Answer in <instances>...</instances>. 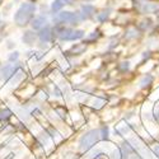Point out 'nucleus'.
<instances>
[{"label": "nucleus", "instance_id": "nucleus-16", "mask_svg": "<svg viewBox=\"0 0 159 159\" xmlns=\"http://www.w3.org/2000/svg\"><path fill=\"white\" fill-rule=\"evenodd\" d=\"M87 50V46L84 43H79V45H75L73 48H71V52L74 55H80L83 52Z\"/></svg>", "mask_w": 159, "mask_h": 159}, {"label": "nucleus", "instance_id": "nucleus-11", "mask_svg": "<svg viewBox=\"0 0 159 159\" xmlns=\"http://www.w3.org/2000/svg\"><path fill=\"white\" fill-rule=\"evenodd\" d=\"M116 131L120 135H126V134H129V132H130V126L127 124H125V121H121L120 124L116 126Z\"/></svg>", "mask_w": 159, "mask_h": 159}, {"label": "nucleus", "instance_id": "nucleus-25", "mask_svg": "<svg viewBox=\"0 0 159 159\" xmlns=\"http://www.w3.org/2000/svg\"><path fill=\"white\" fill-rule=\"evenodd\" d=\"M99 132H102V139H104V140H106V139H108V134H110V131H108V127H107V126L102 127Z\"/></svg>", "mask_w": 159, "mask_h": 159}, {"label": "nucleus", "instance_id": "nucleus-10", "mask_svg": "<svg viewBox=\"0 0 159 159\" xmlns=\"http://www.w3.org/2000/svg\"><path fill=\"white\" fill-rule=\"evenodd\" d=\"M51 37H52V33L48 27H45V30H41V32H39V38H41V41L45 43L51 41Z\"/></svg>", "mask_w": 159, "mask_h": 159}, {"label": "nucleus", "instance_id": "nucleus-41", "mask_svg": "<svg viewBox=\"0 0 159 159\" xmlns=\"http://www.w3.org/2000/svg\"><path fill=\"white\" fill-rule=\"evenodd\" d=\"M75 0H65V4H73Z\"/></svg>", "mask_w": 159, "mask_h": 159}, {"label": "nucleus", "instance_id": "nucleus-33", "mask_svg": "<svg viewBox=\"0 0 159 159\" xmlns=\"http://www.w3.org/2000/svg\"><path fill=\"white\" fill-rule=\"evenodd\" d=\"M54 93H55L56 97H60L61 96V92H60V89H59L57 85H54Z\"/></svg>", "mask_w": 159, "mask_h": 159}, {"label": "nucleus", "instance_id": "nucleus-5", "mask_svg": "<svg viewBox=\"0 0 159 159\" xmlns=\"http://www.w3.org/2000/svg\"><path fill=\"white\" fill-rule=\"evenodd\" d=\"M158 9H159L158 4L150 3V2H145V0H143V3L139 4V10L141 13H153V11H155Z\"/></svg>", "mask_w": 159, "mask_h": 159}, {"label": "nucleus", "instance_id": "nucleus-26", "mask_svg": "<svg viewBox=\"0 0 159 159\" xmlns=\"http://www.w3.org/2000/svg\"><path fill=\"white\" fill-rule=\"evenodd\" d=\"M149 42H150V43H149V47H150V48H158V47H159V39L152 38Z\"/></svg>", "mask_w": 159, "mask_h": 159}, {"label": "nucleus", "instance_id": "nucleus-12", "mask_svg": "<svg viewBox=\"0 0 159 159\" xmlns=\"http://www.w3.org/2000/svg\"><path fill=\"white\" fill-rule=\"evenodd\" d=\"M93 13H94V7L93 5H83L82 7V16H83L84 19L92 17Z\"/></svg>", "mask_w": 159, "mask_h": 159}, {"label": "nucleus", "instance_id": "nucleus-38", "mask_svg": "<svg viewBox=\"0 0 159 159\" xmlns=\"http://www.w3.org/2000/svg\"><path fill=\"white\" fill-rule=\"evenodd\" d=\"M94 159H108V158L106 157V154H98V155H97Z\"/></svg>", "mask_w": 159, "mask_h": 159}, {"label": "nucleus", "instance_id": "nucleus-37", "mask_svg": "<svg viewBox=\"0 0 159 159\" xmlns=\"http://www.w3.org/2000/svg\"><path fill=\"white\" fill-rule=\"evenodd\" d=\"M14 42H13V41H10V39H9V41H7V47L8 48H11V47H14Z\"/></svg>", "mask_w": 159, "mask_h": 159}, {"label": "nucleus", "instance_id": "nucleus-29", "mask_svg": "<svg viewBox=\"0 0 159 159\" xmlns=\"http://www.w3.org/2000/svg\"><path fill=\"white\" fill-rule=\"evenodd\" d=\"M83 80H84V76H82V75H76V76L73 78V82H74L75 84H80Z\"/></svg>", "mask_w": 159, "mask_h": 159}, {"label": "nucleus", "instance_id": "nucleus-9", "mask_svg": "<svg viewBox=\"0 0 159 159\" xmlns=\"http://www.w3.org/2000/svg\"><path fill=\"white\" fill-rule=\"evenodd\" d=\"M46 18L45 17H36L33 20H32V28L33 30H41L42 27H43V25L46 24Z\"/></svg>", "mask_w": 159, "mask_h": 159}, {"label": "nucleus", "instance_id": "nucleus-24", "mask_svg": "<svg viewBox=\"0 0 159 159\" xmlns=\"http://www.w3.org/2000/svg\"><path fill=\"white\" fill-rule=\"evenodd\" d=\"M18 57H19V52L18 51H13V52H10V55H9L8 59H9L10 62H13V61H17Z\"/></svg>", "mask_w": 159, "mask_h": 159}, {"label": "nucleus", "instance_id": "nucleus-3", "mask_svg": "<svg viewBox=\"0 0 159 159\" xmlns=\"http://www.w3.org/2000/svg\"><path fill=\"white\" fill-rule=\"evenodd\" d=\"M57 20L61 23H69V24H78L84 20L82 13H71V11H62L57 16Z\"/></svg>", "mask_w": 159, "mask_h": 159}, {"label": "nucleus", "instance_id": "nucleus-18", "mask_svg": "<svg viewBox=\"0 0 159 159\" xmlns=\"http://www.w3.org/2000/svg\"><path fill=\"white\" fill-rule=\"evenodd\" d=\"M38 139H39V141H41L43 145H45V144H46V145L50 144V135L47 134V132H41V134H39V136H38Z\"/></svg>", "mask_w": 159, "mask_h": 159}, {"label": "nucleus", "instance_id": "nucleus-20", "mask_svg": "<svg viewBox=\"0 0 159 159\" xmlns=\"http://www.w3.org/2000/svg\"><path fill=\"white\" fill-rule=\"evenodd\" d=\"M33 93H34V88H33L32 85H28L27 89H24L20 94H22L23 97H30V96H32Z\"/></svg>", "mask_w": 159, "mask_h": 159}, {"label": "nucleus", "instance_id": "nucleus-19", "mask_svg": "<svg viewBox=\"0 0 159 159\" xmlns=\"http://www.w3.org/2000/svg\"><path fill=\"white\" fill-rule=\"evenodd\" d=\"M104 32L107 34H115L116 32H118V28L113 27V25H111V24H106L104 25Z\"/></svg>", "mask_w": 159, "mask_h": 159}, {"label": "nucleus", "instance_id": "nucleus-17", "mask_svg": "<svg viewBox=\"0 0 159 159\" xmlns=\"http://www.w3.org/2000/svg\"><path fill=\"white\" fill-rule=\"evenodd\" d=\"M139 36V32L136 31V28H129L126 34H125V38L126 39H131V38H136Z\"/></svg>", "mask_w": 159, "mask_h": 159}, {"label": "nucleus", "instance_id": "nucleus-39", "mask_svg": "<svg viewBox=\"0 0 159 159\" xmlns=\"http://www.w3.org/2000/svg\"><path fill=\"white\" fill-rule=\"evenodd\" d=\"M64 159H75V155L74 154H66Z\"/></svg>", "mask_w": 159, "mask_h": 159}, {"label": "nucleus", "instance_id": "nucleus-31", "mask_svg": "<svg viewBox=\"0 0 159 159\" xmlns=\"http://www.w3.org/2000/svg\"><path fill=\"white\" fill-rule=\"evenodd\" d=\"M147 127H148V130H149V132L150 134H157V127L153 125V124H147Z\"/></svg>", "mask_w": 159, "mask_h": 159}, {"label": "nucleus", "instance_id": "nucleus-8", "mask_svg": "<svg viewBox=\"0 0 159 159\" xmlns=\"http://www.w3.org/2000/svg\"><path fill=\"white\" fill-rule=\"evenodd\" d=\"M14 73H16L14 66H13V65H5L4 68L2 69V71H0V75H2L3 79H9L10 75H13Z\"/></svg>", "mask_w": 159, "mask_h": 159}, {"label": "nucleus", "instance_id": "nucleus-14", "mask_svg": "<svg viewBox=\"0 0 159 159\" xmlns=\"http://www.w3.org/2000/svg\"><path fill=\"white\" fill-rule=\"evenodd\" d=\"M89 104H90L93 108L99 110V108H102L103 106L106 104V101H104L103 98H93V99H92V101L89 102Z\"/></svg>", "mask_w": 159, "mask_h": 159}, {"label": "nucleus", "instance_id": "nucleus-28", "mask_svg": "<svg viewBox=\"0 0 159 159\" xmlns=\"http://www.w3.org/2000/svg\"><path fill=\"white\" fill-rule=\"evenodd\" d=\"M153 68V62H148V65L145 64L144 66H141V69H140V71L141 73H145V71H148V70H150Z\"/></svg>", "mask_w": 159, "mask_h": 159}, {"label": "nucleus", "instance_id": "nucleus-27", "mask_svg": "<svg viewBox=\"0 0 159 159\" xmlns=\"http://www.w3.org/2000/svg\"><path fill=\"white\" fill-rule=\"evenodd\" d=\"M120 70H122V71H126V70H129V68H130V62H127V61H124V62H121L120 64Z\"/></svg>", "mask_w": 159, "mask_h": 159}, {"label": "nucleus", "instance_id": "nucleus-22", "mask_svg": "<svg viewBox=\"0 0 159 159\" xmlns=\"http://www.w3.org/2000/svg\"><path fill=\"white\" fill-rule=\"evenodd\" d=\"M11 112L9 110H0V120H8Z\"/></svg>", "mask_w": 159, "mask_h": 159}, {"label": "nucleus", "instance_id": "nucleus-30", "mask_svg": "<svg viewBox=\"0 0 159 159\" xmlns=\"http://www.w3.org/2000/svg\"><path fill=\"white\" fill-rule=\"evenodd\" d=\"M112 159H121V154H120V150H118V149H113L112 150Z\"/></svg>", "mask_w": 159, "mask_h": 159}, {"label": "nucleus", "instance_id": "nucleus-36", "mask_svg": "<svg viewBox=\"0 0 159 159\" xmlns=\"http://www.w3.org/2000/svg\"><path fill=\"white\" fill-rule=\"evenodd\" d=\"M153 150H154V153L157 155H159V144H154L153 145Z\"/></svg>", "mask_w": 159, "mask_h": 159}, {"label": "nucleus", "instance_id": "nucleus-7", "mask_svg": "<svg viewBox=\"0 0 159 159\" xmlns=\"http://www.w3.org/2000/svg\"><path fill=\"white\" fill-rule=\"evenodd\" d=\"M22 39H23V43L28 45V46H32L36 42V33H33L32 31H25L23 33Z\"/></svg>", "mask_w": 159, "mask_h": 159}, {"label": "nucleus", "instance_id": "nucleus-6", "mask_svg": "<svg viewBox=\"0 0 159 159\" xmlns=\"http://www.w3.org/2000/svg\"><path fill=\"white\" fill-rule=\"evenodd\" d=\"M23 78H24V73H23L22 70L16 71V73H14V76H13V78L10 79V82L8 83V87H9V88H14V87H17V85L23 80Z\"/></svg>", "mask_w": 159, "mask_h": 159}, {"label": "nucleus", "instance_id": "nucleus-23", "mask_svg": "<svg viewBox=\"0 0 159 159\" xmlns=\"http://www.w3.org/2000/svg\"><path fill=\"white\" fill-rule=\"evenodd\" d=\"M99 37V32L96 31V32H92V34H89L87 38H85V41L87 42H92V41H94V39H97Z\"/></svg>", "mask_w": 159, "mask_h": 159}, {"label": "nucleus", "instance_id": "nucleus-13", "mask_svg": "<svg viewBox=\"0 0 159 159\" xmlns=\"http://www.w3.org/2000/svg\"><path fill=\"white\" fill-rule=\"evenodd\" d=\"M152 82H153V76L147 74L139 80V85H140V88H147V87H149L152 84Z\"/></svg>", "mask_w": 159, "mask_h": 159}, {"label": "nucleus", "instance_id": "nucleus-40", "mask_svg": "<svg viewBox=\"0 0 159 159\" xmlns=\"http://www.w3.org/2000/svg\"><path fill=\"white\" fill-rule=\"evenodd\" d=\"M71 115H73V120H74V121L79 120V116H78V113H76V112H73Z\"/></svg>", "mask_w": 159, "mask_h": 159}, {"label": "nucleus", "instance_id": "nucleus-32", "mask_svg": "<svg viewBox=\"0 0 159 159\" xmlns=\"http://www.w3.org/2000/svg\"><path fill=\"white\" fill-rule=\"evenodd\" d=\"M149 25H150L149 20H148V22H147V20H144V22H141V24H140V27H141L143 30H147V28H149Z\"/></svg>", "mask_w": 159, "mask_h": 159}, {"label": "nucleus", "instance_id": "nucleus-1", "mask_svg": "<svg viewBox=\"0 0 159 159\" xmlns=\"http://www.w3.org/2000/svg\"><path fill=\"white\" fill-rule=\"evenodd\" d=\"M34 11H36L34 4H32V3H23L19 7V9L17 10L16 16H14L16 23L18 25H25V24H28L30 20L32 19L33 14H34Z\"/></svg>", "mask_w": 159, "mask_h": 159}, {"label": "nucleus", "instance_id": "nucleus-15", "mask_svg": "<svg viewBox=\"0 0 159 159\" xmlns=\"http://www.w3.org/2000/svg\"><path fill=\"white\" fill-rule=\"evenodd\" d=\"M64 5H65V0H55V2L52 3V5H51V9H52L54 13H57L59 10L62 9Z\"/></svg>", "mask_w": 159, "mask_h": 159}, {"label": "nucleus", "instance_id": "nucleus-4", "mask_svg": "<svg viewBox=\"0 0 159 159\" xmlns=\"http://www.w3.org/2000/svg\"><path fill=\"white\" fill-rule=\"evenodd\" d=\"M59 38L64 39V41H75V39H80L84 36V31L82 30H70V28H65L60 30L57 33Z\"/></svg>", "mask_w": 159, "mask_h": 159}, {"label": "nucleus", "instance_id": "nucleus-35", "mask_svg": "<svg viewBox=\"0 0 159 159\" xmlns=\"http://www.w3.org/2000/svg\"><path fill=\"white\" fill-rule=\"evenodd\" d=\"M56 112L59 113V116H60V117H62V118L65 117V115H64L65 112H64V110H62L61 107H59V108H56Z\"/></svg>", "mask_w": 159, "mask_h": 159}, {"label": "nucleus", "instance_id": "nucleus-34", "mask_svg": "<svg viewBox=\"0 0 159 159\" xmlns=\"http://www.w3.org/2000/svg\"><path fill=\"white\" fill-rule=\"evenodd\" d=\"M99 64H101V60L99 59H97V60H94L93 62H92V68H98V66H99Z\"/></svg>", "mask_w": 159, "mask_h": 159}, {"label": "nucleus", "instance_id": "nucleus-2", "mask_svg": "<svg viewBox=\"0 0 159 159\" xmlns=\"http://www.w3.org/2000/svg\"><path fill=\"white\" fill-rule=\"evenodd\" d=\"M99 135H101L99 130H90V131L85 132L80 138V141H79V148H80V150L82 152L89 150L97 143V140L99 139Z\"/></svg>", "mask_w": 159, "mask_h": 159}, {"label": "nucleus", "instance_id": "nucleus-21", "mask_svg": "<svg viewBox=\"0 0 159 159\" xmlns=\"http://www.w3.org/2000/svg\"><path fill=\"white\" fill-rule=\"evenodd\" d=\"M110 11L111 10H103L102 13H99V14H98V20L99 22H106V19H107L108 18V16H110Z\"/></svg>", "mask_w": 159, "mask_h": 159}]
</instances>
